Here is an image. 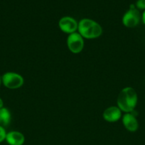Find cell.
<instances>
[{
  "instance_id": "7c38bea8",
  "label": "cell",
  "mask_w": 145,
  "mask_h": 145,
  "mask_svg": "<svg viewBox=\"0 0 145 145\" xmlns=\"http://www.w3.org/2000/svg\"><path fill=\"white\" fill-rule=\"evenodd\" d=\"M7 132H6L5 129L4 127L0 125V143L4 142L6 139V136H7Z\"/></svg>"
},
{
  "instance_id": "7a4b0ae2",
  "label": "cell",
  "mask_w": 145,
  "mask_h": 145,
  "mask_svg": "<svg viewBox=\"0 0 145 145\" xmlns=\"http://www.w3.org/2000/svg\"><path fill=\"white\" fill-rule=\"evenodd\" d=\"M78 33L84 39H95L102 34L100 24L90 18H82L78 22Z\"/></svg>"
},
{
  "instance_id": "5bb4252c",
  "label": "cell",
  "mask_w": 145,
  "mask_h": 145,
  "mask_svg": "<svg viewBox=\"0 0 145 145\" xmlns=\"http://www.w3.org/2000/svg\"><path fill=\"white\" fill-rule=\"evenodd\" d=\"M3 107H4V101H3L2 99L0 98V109Z\"/></svg>"
},
{
  "instance_id": "9c48e42d",
  "label": "cell",
  "mask_w": 145,
  "mask_h": 145,
  "mask_svg": "<svg viewBox=\"0 0 145 145\" xmlns=\"http://www.w3.org/2000/svg\"><path fill=\"white\" fill-rule=\"evenodd\" d=\"M5 141L9 145H23L25 142V137L21 132L13 130L7 133Z\"/></svg>"
},
{
  "instance_id": "4fadbf2b",
  "label": "cell",
  "mask_w": 145,
  "mask_h": 145,
  "mask_svg": "<svg viewBox=\"0 0 145 145\" xmlns=\"http://www.w3.org/2000/svg\"><path fill=\"white\" fill-rule=\"evenodd\" d=\"M142 21V22H143V24L145 25V10L143 11V13H142V19H141Z\"/></svg>"
},
{
  "instance_id": "277c9868",
  "label": "cell",
  "mask_w": 145,
  "mask_h": 145,
  "mask_svg": "<svg viewBox=\"0 0 145 145\" xmlns=\"http://www.w3.org/2000/svg\"><path fill=\"white\" fill-rule=\"evenodd\" d=\"M2 84L9 89H17L21 88L24 84V79L21 74L16 72H8L1 76Z\"/></svg>"
},
{
  "instance_id": "6da1fadb",
  "label": "cell",
  "mask_w": 145,
  "mask_h": 145,
  "mask_svg": "<svg viewBox=\"0 0 145 145\" xmlns=\"http://www.w3.org/2000/svg\"><path fill=\"white\" fill-rule=\"evenodd\" d=\"M138 103V95L136 90L131 86L123 88L119 91L117 99V106L122 112L132 113Z\"/></svg>"
},
{
  "instance_id": "5b68a950",
  "label": "cell",
  "mask_w": 145,
  "mask_h": 145,
  "mask_svg": "<svg viewBox=\"0 0 145 145\" xmlns=\"http://www.w3.org/2000/svg\"><path fill=\"white\" fill-rule=\"evenodd\" d=\"M67 47L70 52L73 54H78L83 50L85 42L82 35L78 32L69 34L67 38Z\"/></svg>"
},
{
  "instance_id": "9a60e30c",
  "label": "cell",
  "mask_w": 145,
  "mask_h": 145,
  "mask_svg": "<svg viewBox=\"0 0 145 145\" xmlns=\"http://www.w3.org/2000/svg\"><path fill=\"white\" fill-rule=\"evenodd\" d=\"M1 84H2V79H1V76H0V87H1Z\"/></svg>"
},
{
  "instance_id": "30bf717a",
  "label": "cell",
  "mask_w": 145,
  "mask_h": 145,
  "mask_svg": "<svg viewBox=\"0 0 145 145\" xmlns=\"http://www.w3.org/2000/svg\"><path fill=\"white\" fill-rule=\"evenodd\" d=\"M11 115L9 110L5 107L0 109V125L2 127H6L11 123Z\"/></svg>"
},
{
  "instance_id": "8992f818",
  "label": "cell",
  "mask_w": 145,
  "mask_h": 145,
  "mask_svg": "<svg viewBox=\"0 0 145 145\" xmlns=\"http://www.w3.org/2000/svg\"><path fill=\"white\" fill-rule=\"evenodd\" d=\"M58 27L62 32L68 35L78 32V22L71 16H63L58 21Z\"/></svg>"
},
{
  "instance_id": "52a82bcc",
  "label": "cell",
  "mask_w": 145,
  "mask_h": 145,
  "mask_svg": "<svg viewBox=\"0 0 145 145\" xmlns=\"http://www.w3.org/2000/svg\"><path fill=\"white\" fill-rule=\"evenodd\" d=\"M122 122L123 126L127 131L134 133L139 129V122L136 116L132 113H126L122 116Z\"/></svg>"
},
{
  "instance_id": "ba28073f",
  "label": "cell",
  "mask_w": 145,
  "mask_h": 145,
  "mask_svg": "<svg viewBox=\"0 0 145 145\" xmlns=\"http://www.w3.org/2000/svg\"><path fill=\"white\" fill-rule=\"evenodd\" d=\"M122 117V112L117 106H109L102 113V118L108 123H115Z\"/></svg>"
},
{
  "instance_id": "8fae6325",
  "label": "cell",
  "mask_w": 145,
  "mask_h": 145,
  "mask_svg": "<svg viewBox=\"0 0 145 145\" xmlns=\"http://www.w3.org/2000/svg\"><path fill=\"white\" fill-rule=\"evenodd\" d=\"M135 7L137 9L145 10V0H137L135 4Z\"/></svg>"
},
{
  "instance_id": "3957f363",
  "label": "cell",
  "mask_w": 145,
  "mask_h": 145,
  "mask_svg": "<svg viewBox=\"0 0 145 145\" xmlns=\"http://www.w3.org/2000/svg\"><path fill=\"white\" fill-rule=\"evenodd\" d=\"M142 19V15L135 5L132 4L129 7V9L125 13L122 18V24L126 28H132L137 26L138 24Z\"/></svg>"
}]
</instances>
